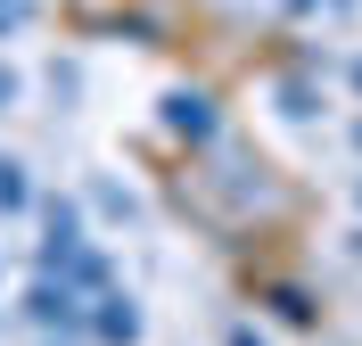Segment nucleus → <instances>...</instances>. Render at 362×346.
I'll return each instance as SVG.
<instances>
[{"instance_id":"1","label":"nucleus","mask_w":362,"mask_h":346,"mask_svg":"<svg viewBox=\"0 0 362 346\" xmlns=\"http://www.w3.org/2000/svg\"><path fill=\"white\" fill-rule=\"evenodd\" d=\"M8 91H17V74H8V67H0V108H8Z\"/></svg>"},{"instance_id":"2","label":"nucleus","mask_w":362,"mask_h":346,"mask_svg":"<svg viewBox=\"0 0 362 346\" xmlns=\"http://www.w3.org/2000/svg\"><path fill=\"white\" fill-rule=\"evenodd\" d=\"M354 83H362V67H354Z\"/></svg>"}]
</instances>
